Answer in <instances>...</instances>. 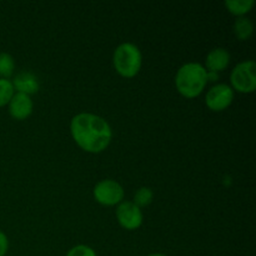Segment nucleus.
Segmentation results:
<instances>
[{"instance_id": "obj_1", "label": "nucleus", "mask_w": 256, "mask_h": 256, "mask_svg": "<svg viewBox=\"0 0 256 256\" xmlns=\"http://www.w3.org/2000/svg\"><path fill=\"white\" fill-rule=\"evenodd\" d=\"M72 139L82 150L92 154L102 152L112 142V128L106 120L90 112L75 115L70 122Z\"/></svg>"}, {"instance_id": "obj_2", "label": "nucleus", "mask_w": 256, "mask_h": 256, "mask_svg": "<svg viewBox=\"0 0 256 256\" xmlns=\"http://www.w3.org/2000/svg\"><path fill=\"white\" fill-rule=\"evenodd\" d=\"M208 82V72L199 62H186L178 70L175 85L180 94L188 99L199 96Z\"/></svg>"}, {"instance_id": "obj_3", "label": "nucleus", "mask_w": 256, "mask_h": 256, "mask_svg": "<svg viewBox=\"0 0 256 256\" xmlns=\"http://www.w3.org/2000/svg\"><path fill=\"white\" fill-rule=\"evenodd\" d=\"M142 56L139 48L132 42H122L115 49L112 64L122 78H134L142 68Z\"/></svg>"}, {"instance_id": "obj_4", "label": "nucleus", "mask_w": 256, "mask_h": 256, "mask_svg": "<svg viewBox=\"0 0 256 256\" xmlns=\"http://www.w3.org/2000/svg\"><path fill=\"white\" fill-rule=\"evenodd\" d=\"M230 82H232V90H236L242 94L254 92L256 89V64L254 60H245L239 62L232 69Z\"/></svg>"}, {"instance_id": "obj_5", "label": "nucleus", "mask_w": 256, "mask_h": 256, "mask_svg": "<svg viewBox=\"0 0 256 256\" xmlns=\"http://www.w3.org/2000/svg\"><path fill=\"white\" fill-rule=\"evenodd\" d=\"M94 199L104 206H114L124 199V189L115 180H102L92 190Z\"/></svg>"}, {"instance_id": "obj_6", "label": "nucleus", "mask_w": 256, "mask_h": 256, "mask_svg": "<svg viewBox=\"0 0 256 256\" xmlns=\"http://www.w3.org/2000/svg\"><path fill=\"white\" fill-rule=\"evenodd\" d=\"M234 100V90L226 84H216L210 88L205 96L206 106L212 112H222L232 105Z\"/></svg>"}, {"instance_id": "obj_7", "label": "nucleus", "mask_w": 256, "mask_h": 256, "mask_svg": "<svg viewBox=\"0 0 256 256\" xmlns=\"http://www.w3.org/2000/svg\"><path fill=\"white\" fill-rule=\"evenodd\" d=\"M116 219L124 229L136 230L142 224V212L132 202H122L116 209Z\"/></svg>"}, {"instance_id": "obj_8", "label": "nucleus", "mask_w": 256, "mask_h": 256, "mask_svg": "<svg viewBox=\"0 0 256 256\" xmlns=\"http://www.w3.org/2000/svg\"><path fill=\"white\" fill-rule=\"evenodd\" d=\"M9 114L15 120H25L32 112V100L29 95L16 92L9 102Z\"/></svg>"}, {"instance_id": "obj_9", "label": "nucleus", "mask_w": 256, "mask_h": 256, "mask_svg": "<svg viewBox=\"0 0 256 256\" xmlns=\"http://www.w3.org/2000/svg\"><path fill=\"white\" fill-rule=\"evenodd\" d=\"M12 84L14 86V90L22 92V94L29 95V96L39 90V82H38L36 76L30 72H22L15 75Z\"/></svg>"}, {"instance_id": "obj_10", "label": "nucleus", "mask_w": 256, "mask_h": 256, "mask_svg": "<svg viewBox=\"0 0 256 256\" xmlns=\"http://www.w3.org/2000/svg\"><path fill=\"white\" fill-rule=\"evenodd\" d=\"M230 62V52L224 48H214L210 50L205 59V64L209 72H219L224 70Z\"/></svg>"}, {"instance_id": "obj_11", "label": "nucleus", "mask_w": 256, "mask_h": 256, "mask_svg": "<svg viewBox=\"0 0 256 256\" xmlns=\"http://www.w3.org/2000/svg\"><path fill=\"white\" fill-rule=\"evenodd\" d=\"M254 32V24L246 16H239L234 22V32L239 40H248Z\"/></svg>"}, {"instance_id": "obj_12", "label": "nucleus", "mask_w": 256, "mask_h": 256, "mask_svg": "<svg viewBox=\"0 0 256 256\" xmlns=\"http://www.w3.org/2000/svg\"><path fill=\"white\" fill-rule=\"evenodd\" d=\"M254 4V0H228V2H225L226 9L236 16H244L252 10Z\"/></svg>"}, {"instance_id": "obj_13", "label": "nucleus", "mask_w": 256, "mask_h": 256, "mask_svg": "<svg viewBox=\"0 0 256 256\" xmlns=\"http://www.w3.org/2000/svg\"><path fill=\"white\" fill-rule=\"evenodd\" d=\"M15 70L14 58L8 52H0V78L9 79Z\"/></svg>"}, {"instance_id": "obj_14", "label": "nucleus", "mask_w": 256, "mask_h": 256, "mask_svg": "<svg viewBox=\"0 0 256 256\" xmlns=\"http://www.w3.org/2000/svg\"><path fill=\"white\" fill-rule=\"evenodd\" d=\"M14 86L9 79H2L0 78V108L9 104L12 95L15 94Z\"/></svg>"}, {"instance_id": "obj_15", "label": "nucleus", "mask_w": 256, "mask_h": 256, "mask_svg": "<svg viewBox=\"0 0 256 256\" xmlns=\"http://www.w3.org/2000/svg\"><path fill=\"white\" fill-rule=\"evenodd\" d=\"M152 198H154V192H152V190L150 189V188L142 186L135 192L134 202H134L138 208H142L149 205L150 202H152Z\"/></svg>"}, {"instance_id": "obj_16", "label": "nucleus", "mask_w": 256, "mask_h": 256, "mask_svg": "<svg viewBox=\"0 0 256 256\" xmlns=\"http://www.w3.org/2000/svg\"><path fill=\"white\" fill-rule=\"evenodd\" d=\"M66 256H96V252L86 245H76L68 252Z\"/></svg>"}, {"instance_id": "obj_17", "label": "nucleus", "mask_w": 256, "mask_h": 256, "mask_svg": "<svg viewBox=\"0 0 256 256\" xmlns=\"http://www.w3.org/2000/svg\"><path fill=\"white\" fill-rule=\"evenodd\" d=\"M8 249H9V240L4 232H0V256L6 255Z\"/></svg>"}, {"instance_id": "obj_18", "label": "nucleus", "mask_w": 256, "mask_h": 256, "mask_svg": "<svg viewBox=\"0 0 256 256\" xmlns=\"http://www.w3.org/2000/svg\"><path fill=\"white\" fill-rule=\"evenodd\" d=\"M218 78H219L218 72H208V82H215V80H218Z\"/></svg>"}, {"instance_id": "obj_19", "label": "nucleus", "mask_w": 256, "mask_h": 256, "mask_svg": "<svg viewBox=\"0 0 256 256\" xmlns=\"http://www.w3.org/2000/svg\"><path fill=\"white\" fill-rule=\"evenodd\" d=\"M148 256H166V255H164V254H150Z\"/></svg>"}]
</instances>
